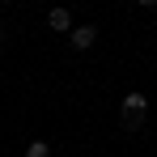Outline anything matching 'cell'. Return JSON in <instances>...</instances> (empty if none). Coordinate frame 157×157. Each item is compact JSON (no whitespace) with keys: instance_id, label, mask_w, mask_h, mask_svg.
I'll list each match as a JSON object with an SVG mask.
<instances>
[{"instance_id":"1","label":"cell","mask_w":157,"mask_h":157,"mask_svg":"<svg viewBox=\"0 0 157 157\" xmlns=\"http://www.w3.org/2000/svg\"><path fill=\"white\" fill-rule=\"evenodd\" d=\"M94 43H98V26H77L72 30V47L77 51H89Z\"/></svg>"},{"instance_id":"2","label":"cell","mask_w":157,"mask_h":157,"mask_svg":"<svg viewBox=\"0 0 157 157\" xmlns=\"http://www.w3.org/2000/svg\"><path fill=\"white\" fill-rule=\"evenodd\" d=\"M47 26L59 30V34H64V30H72V13H68V9H51V13H47Z\"/></svg>"},{"instance_id":"3","label":"cell","mask_w":157,"mask_h":157,"mask_svg":"<svg viewBox=\"0 0 157 157\" xmlns=\"http://www.w3.org/2000/svg\"><path fill=\"white\" fill-rule=\"evenodd\" d=\"M144 110H149V98L144 94H128L123 98V115H144Z\"/></svg>"},{"instance_id":"4","label":"cell","mask_w":157,"mask_h":157,"mask_svg":"<svg viewBox=\"0 0 157 157\" xmlns=\"http://www.w3.org/2000/svg\"><path fill=\"white\" fill-rule=\"evenodd\" d=\"M26 157H51V149H47L43 140H30V144H26Z\"/></svg>"},{"instance_id":"5","label":"cell","mask_w":157,"mask_h":157,"mask_svg":"<svg viewBox=\"0 0 157 157\" xmlns=\"http://www.w3.org/2000/svg\"><path fill=\"white\" fill-rule=\"evenodd\" d=\"M123 128H128V132H140V128H144V115H123Z\"/></svg>"},{"instance_id":"6","label":"cell","mask_w":157,"mask_h":157,"mask_svg":"<svg viewBox=\"0 0 157 157\" xmlns=\"http://www.w3.org/2000/svg\"><path fill=\"white\" fill-rule=\"evenodd\" d=\"M153 4H157V0H140V9H153Z\"/></svg>"},{"instance_id":"7","label":"cell","mask_w":157,"mask_h":157,"mask_svg":"<svg viewBox=\"0 0 157 157\" xmlns=\"http://www.w3.org/2000/svg\"><path fill=\"white\" fill-rule=\"evenodd\" d=\"M0 43H4V34H0Z\"/></svg>"}]
</instances>
